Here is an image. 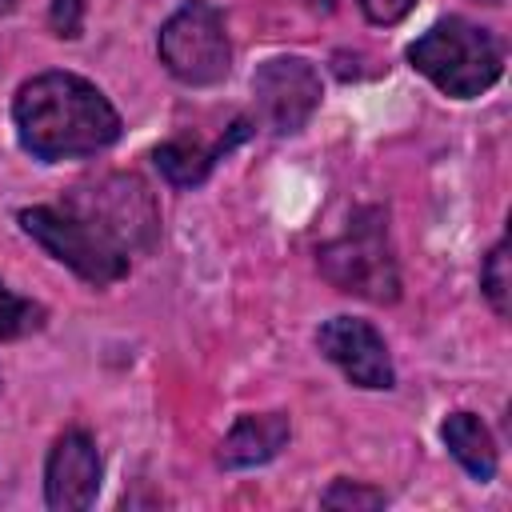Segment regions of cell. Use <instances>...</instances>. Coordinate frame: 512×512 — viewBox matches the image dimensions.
<instances>
[{
  "label": "cell",
  "instance_id": "9",
  "mask_svg": "<svg viewBox=\"0 0 512 512\" xmlns=\"http://www.w3.org/2000/svg\"><path fill=\"white\" fill-rule=\"evenodd\" d=\"M100 492V452L96 440L80 428L64 432L44 464V500L56 512H80Z\"/></svg>",
  "mask_w": 512,
  "mask_h": 512
},
{
  "label": "cell",
  "instance_id": "16",
  "mask_svg": "<svg viewBox=\"0 0 512 512\" xmlns=\"http://www.w3.org/2000/svg\"><path fill=\"white\" fill-rule=\"evenodd\" d=\"M356 4L372 24H396V20H404L412 12L416 0H356Z\"/></svg>",
  "mask_w": 512,
  "mask_h": 512
},
{
  "label": "cell",
  "instance_id": "19",
  "mask_svg": "<svg viewBox=\"0 0 512 512\" xmlns=\"http://www.w3.org/2000/svg\"><path fill=\"white\" fill-rule=\"evenodd\" d=\"M488 4H500V0H488Z\"/></svg>",
  "mask_w": 512,
  "mask_h": 512
},
{
  "label": "cell",
  "instance_id": "7",
  "mask_svg": "<svg viewBox=\"0 0 512 512\" xmlns=\"http://www.w3.org/2000/svg\"><path fill=\"white\" fill-rule=\"evenodd\" d=\"M252 96L272 132H300L320 104V76L300 56H272L252 72Z\"/></svg>",
  "mask_w": 512,
  "mask_h": 512
},
{
  "label": "cell",
  "instance_id": "3",
  "mask_svg": "<svg viewBox=\"0 0 512 512\" xmlns=\"http://www.w3.org/2000/svg\"><path fill=\"white\" fill-rule=\"evenodd\" d=\"M320 272L352 296H364L372 304H392L400 296V272L388 244V224L380 208H364L352 216V224L320 248Z\"/></svg>",
  "mask_w": 512,
  "mask_h": 512
},
{
  "label": "cell",
  "instance_id": "13",
  "mask_svg": "<svg viewBox=\"0 0 512 512\" xmlns=\"http://www.w3.org/2000/svg\"><path fill=\"white\" fill-rule=\"evenodd\" d=\"M44 324V308L0 284V340H20Z\"/></svg>",
  "mask_w": 512,
  "mask_h": 512
},
{
  "label": "cell",
  "instance_id": "11",
  "mask_svg": "<svg viewBox=\"0 0 512 512\" xmlns=\"http://www.w3.org/2000/svg\"><path fill=\"white\" fill-rule=\"evenodd\" d=\"M448 452L460 460V468L472 476V480H492L496 476V444H492V432L480 424V416L472 412H452L440 428Z\"/></svg>",
  "mask_w": 512,
  "mask_h": 512
},
{
  "label": "cell",
  "instance_id": "17",
  "mask_svg": "<svg viewBox=\"0 0 512 512\" xmlns=\"http://www.w3.org/2000/svg\"><path fill=\"white\" fill-rule=\"evenodd\" d=\"M52 24L60 36H80V0H56L52 4Z\"/></svg>",
  "mask_w": 512,
  "mask_h": 512
},
{
  "label": "cell",
  "instance_id": "10",
  "mask_svg": "<svg viewBox=\"0 0 512 512\" xmlns=\"http://www.w3.org/2000/svg\"><path fill=\"white\" fill-rule=\"evenodd\" d=\"M284 444H288V416L284 412L240 416L220 444V464L224 468H256V464H268Z\"/></svg>",
  "mask_w": 512,
  "mask_h": 512
},
{
  "label": "cell",
  "instance_id": "18",
  "mask_svg": "<svg viewBox=\"0 0 512 512\" xmlns=\"http://www.w3.org/2000/svg\"><path fill=\"white\" fill-rule=\"evenodd\" d=\"M12 8H16V0H0V16H4V12H12Z\"/></svg>",
  "mask_w": 512,
  "mask_h": 512
},
{
  "label": "cell",
  "instance_id": "8",
  "mask_svg": "<svg viewBox=\"0 0 512 512\" xmlns=\"http://www.w3.org/2000/svg\"><path fill=\"white\" fill-rule=\"evenodd\" d=\"M316 344L356 388H392L396 372H392L388 344H384V336L368 320L332 316V320L320 324Z\"/></svg>",
  "mask_w": 512,
  "mask_h": 512
},
{
  "label": "cell",
  "instance_id": "2",
  "mask_svg": "<svg viewBox=\"0 0 512 512\" xmlns=\"http://www.w3.org/2000/svg\"><path fill=\"white\" fill-rule=\"evenodd\" d=\"M408 64L420 76H428L440 92L456 100H472L500 80L504 48L488 28L464 16H448V20H436L420 40H412Z\"/></svg>",
  "mask_w": 512,
  "mask_h": 512
},
{
  "label": "cell",
  "instance_id": "1",
  "mask_svg": "<svg viewBox=\"0 0 512 512\" xmlns=\"http://www.w3.org/2000/svg\"><path fill=\"white\" fill-rule=\"evenodd\" d=\"M12 120L20 144L36 160L92 156L120 136V116L108 96L72 72H40L20 84Z\"/></svg>",
  "mask_w": 512,
  "mask_h": 512
},
{
  "label": "cell",
  "instance_id": "5",
  "mask_svg": "<svg viewBox=\"0 0 512 512\" xmlns=\"http://www.w3.org/2000/svg\"><path fill=\"white\" fill-rule=\"evenodd\" d=\"M156 48H160L164 68L192 88L220 84L232 68V44L224 32V16L208 0H188L184 8H176L160 28Z\"/></svg>",
  "mask_w": 512,
  "mask_h": 512
},
{
  "label": "cell",
  "instance_id": "6",
  "mask_svg": "<svg viewBox=\"0 0 512 512\" xmlns=\"http://www.w3.org/2000/svg\"><path fill=\"white\" fill-rule=\"evenodd\" d=\"M20 228L48 248L60 264H68L88 284H112L128 272V252H120L112 240H104L84 216H76L68 204H36L20 212Z\"/></svg>",
  "mask_w": 512,
  "mask_h": 512
},
{
  "label": "cell",
  "instance_id": "15",
  "mask_svg": "<svg viewBox=\"0 0 512 512\" xmlns=\"http://www.w3.org/2000/svg\"><path fill=\"white\" fill-rule=\"evenodd\" d=\"M384 504V492L376 488H360L352 480H336L328 492H324V508H380Z\"/></svg>",
  "mask_w": 512,
  "mask_h": 512
},
{
  "label": "cell",
  "instance_id": "12",
  "mask_svg": "<svg viewBox=\"0 0 512 512\" xmlns=\"http://www.w3.org/2000/svg\"><path fill=\"white\" fill-rule=\"evenodd\" d=\"M244 136H248V124L236 120L232 132H228L224 140H216L212 148H200L196 140H168V144L156 148V164H160V172H164L172 184H200V180L208 176V168L216 164V156H224V152H228L236 140H244Z\"/></svg>",
  "mask_w": 512,
  "mask_h": 512
},
{
  "label": "cell",
  "instance_id": "14",
  "mask_svg": "<svg viewBox=\"0 0 512 512\" xmlns=\"http://www.w3.org/2000/svg\"><path fill=\"white\" fill-rule=\"evenodd\" d=\"M480 288H484L488 304H492L500 316H508V288H512V276H508V240H500V244L488 252V260H484V268H480Z\"/></svg>",
  "mask_w": 512,
  "mask_h": 512
},
{
  "label": "cell",
  "instance_id": "4",
  "mask_svg": "<svg viewBox=\"0 0 512 512\" xmlns=\"http://www.w3.org/2000/svg\"><path fill=\"white\" fill-rule=\"evenodd\" d=\"M60 204H68L76 216H84L104 240H112L128 256L152 248V240L160 232V212H156L148 184L128 172L88 180V184L72 188Z\"/></svg>",
  "mask_w": 512,
  "mask_h": 512
}]
</instances>
